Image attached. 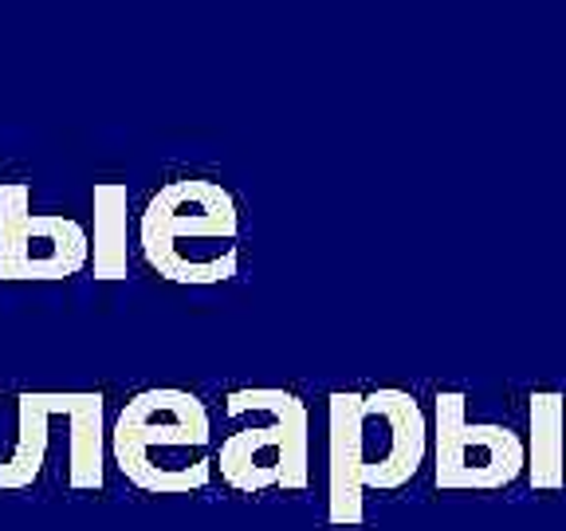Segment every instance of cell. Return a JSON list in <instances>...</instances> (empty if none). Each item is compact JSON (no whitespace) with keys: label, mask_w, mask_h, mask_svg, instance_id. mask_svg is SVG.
Segmentation results:
<instances>
[{"label":"cell","mask_w":566,"mask_h":531,"mask_svg":"<svg viewBox=\"0 0 566 531\" xmlns=\"http://www.w3.org/2000/svg\"><path fill=\"white\" fill-rule=\"evenodd\" d=\"M209 441V414L186 389H142L111 429V452L123 477L154 496H181L209 485L217 465Z\"/></svg>","instance_id":"cell-2"},{"label":"cell","mask_w":566,"mask_h":531,"mask_svg":"<svg viewBox=\"0 0 566 531\" xmlns=\"http://www.w3.org/2000/svg\"><path fill=\"white\" fill-rule=\"evenodd\" d=\"M91 221L95 229L87 232L91 240V272L95 280H126V264H130V252H126V232H130V194H126L123 181H98L91 189Z\"/></svg>","instance_id":"cell-8"},{"label":"cell","mask_w":566,"mask_h":531,"mask_svg":"<svg viewBox=\"0 0 566 531\" xmlns=\"http://www.w3.org/2000/svg\"><path fill=\"white\" fill-rule=\"evenodd\" d=\"M424 457V417L401 389L331 398V520H363L366 488H398Z\"/></svg>","instance_id":"cell-1"},{"label":"cell","mask_w":566,"mask_h":531,"mask_svg":"<svg viewBox=\"0 0 566 531\" xmlns=\"http://www.w3.org/2000/svg\"><path fill=\"white\" fill-rule=\"evenodd\" d=\"M91 264V240L63 212H32V186H0V280H67Z\"/></svg>","instance_id":"cell-6"},{"label":"cell","mask_w":566,"mask_h":531,"mask_svg":"<svg viewBox=\"0 0 566 531\" xmlns=\"http://www.w3.org/2000/svg\"><path fill=\"white\" fill-rule=\"evenodd\" d=\"M237 205L217 181H174L142 212V252L174 283L237 275Z\"/></svg>","instance_id":"cell-3"},{"label":"cell","mask_w":566,"mask_h":531,"mask_svg":"<svg viewBox=\"0 0 566 531\" xmlns=\"http://www.w3.org/2000/svg\"><path fill=\"white\" fill-rule=\"evenodd\" d=\"M240 406L256 409L264 421L237 425L221 445V477L240 492L307 485V409L287 389H237Z\"/></svg>","instance_id":"cell-5"},{"label":"cell","mask_w":566,"mask_h":531,"mask_svg":"<svg viewBox=\"0 0 566 531\" xmlns=\"http://www.w3.org/2000/svg\"><path fill=\"white\" fill-rule=\"evenodd\" d=\"M17 445L0 465V488H28L48 465L55 425L67 437V480L75 492H98L106 485V398L103 394H20Z\"/></svg>","instance_id":"cell-4"},{"label":"cell","mask_w":566,"mask_h":531,"mask_svg":"<svg viewBox=\"0 0 566 531\" xmlns=\"http://www.w3.org/2000/svg\"><path fill=\"white\" fill-rule=\"evenodd\" d=\"M441 445H437V485L469 488L472 460H484L492 485H504L520 469V445L507 429L469 425L460 417V398H441Z\"/></svg>","instance_id":"cell-7"}]
</instances>
